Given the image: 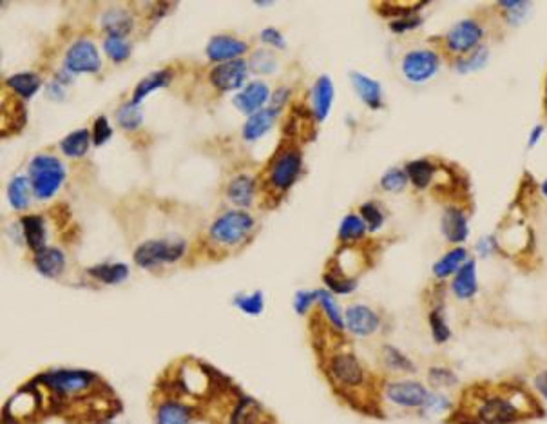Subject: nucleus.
<instances>
[{
  "label": "nucleus",
  "mask_w": 547,
  "mask_h": 424,
  "mask_svg": "<svg viewBox=\"0 0 547 424\" xmlns=\"http://www.w3.org/2000/svg\"><path fill=\"white\" fill-rule=\"evenodd\" d=\"M467 261L466 248L455 247L453 250L446 252L439 261L433 265V276L437 279H446L453 274L459 272V268Z\"/></svg>",
  "instance_id": "4be33fe9"
},
{
  "label": "nucleus",
  "mask_w": 547,
  "mask_h": 424,
  "mask_svg": "<svg viewBox=\"0 0 547 424\" xmlns=\"http://www.w3.org/2000/svg\"><path fill=\"white\" fill-rule=\"evenodd\" d=\"M361 217L365 220L366 227L370 228V231H377V228H380V225L385 222L382 212H380V209L377 207L375 203H365V205L361 207Z\"/></svg>",
  "instance_id": "c03bdc74"
},
{
  "label": "nucleus",
  "mask_w": 547,
  "mask_h": 424,
  "mask_svg": "<svg viewBox=\"0 0 547 424\" xmlns=\"http://www.w3.org/2000/svg\"><path fill=\"white\" fill-rule=\"evenodd\" d=\"M89 141H91L89 131L87 129H78V131H73L71 134H67L60 141V149L64 151L66 156L80 158L89 151Z\"/></svg>",
  "instance_id": "bb28decb"
},
{
  "label": "nucleus",
  "mask_w": 547,
  "mask_h": 424,
  "mask_svg": "<svg viewBox=\"0 0 547 424\" xmlns=\"http://www.w3.org/2000/svg\"><path fill=\"white\" fill-rule=\"evenodd\" d=\"M117 121L118 126L125 129V131H134L138 127L142 126L143 121V113L138 107V104L131 102V104H123L117 113Z\"/></svg>",
  "instance_id": "473e14b6"
},
{
  "label": "nucleus",
  "mask_w": 547,
  "mask_h": 424,
  "mask_svg": "<svg viewBox=\"0 0 547 424\" xmlns=\"http://www.w3.org/2000/svg\"><path fill=\"white\" fill-rule=\"evenodd\" d=\"M366 233V223L363 217L355 216V214H348L343 220L339 227V237L343 242H357L361 237L365 236Z\"/></svg>",
  "instance_id": "72a5a7b5"
},
{
  "label": "nucleus",
  "mask_w": 547,
  "mask_h": 424,
  "mask_svg": "<svg viewBox=\"0 0 547 424\" xmlns=\"http://www.w3.org/2000/svg\"><path fill=\"white\" fill-rule=\"evenodd\" d=\"M317 299H319L321 307H323L326 318L335 329H345V319H343V314H341L339 307L332 298V294L326 292V290H317Z\"/></svg>",
  "instance_id": "c9c22d12"
},
{
  "label": "nucleus",
  "mask_w": 547,
  "mask_h": 424,
  "mask_svg": "<svg viewBox=\"0 0 547 424\" xmlns=\"http://www.w3.org/2000/svg\"><path fill=\"white\" fill-rule=\"evenodd\" d=\"M535 388L538 390V394L542 395L544 399H547V370H542L540 374H537V377H535Z\"/></svg>",
  "instance_id": "5fc2aeb1"
},
{
  "label": "nucleus",
  "mask_w": 547,
  "mask_h": 424,
  "mask_svg": "<svg viewBox=\"0 0 547 424\" xmlns=\"http://www.w3.org/2000/svg\"><path fill=\"white\" fill-rule=\"evenodd\" d=\"M64 178H66V171L58 158L40 154L31 160L29 180L36 198L49 200L60 189Z\"/></svg>",
  "instance_id": "f257e3e1"
},
{
  "label": "nucleus",
  "mask_w": 547,
  "mask_h": 424,
  "mask_svg": "<svg viewBox=\"0 0 547 424\" xmlns=\"http://www.w3.org/2000/svg\"><path fill=\"white\" fill-rule=\"evenodd\" d=\"M35 267L46 278H58L66 268V258L58 248L46 247L35 254Z\"/></svg>",
  "instance_id": "a211bd4d"
},
{
  "label": "nucleus",
  "mask_w": 547,
  "mask_h": 424,
  "mask_svg": "<svg viewBox=\"0 0 547 424\" xmlns=\"http://www.w3.org/2000/svg\"><path fill=\"white\" fill-rule=\"evenodd\" d=\"M334 100V84L328 76H321L315 82L314 89H312V106H314V115L319 121L326 118Z\"/></svg>",
  "instance_id": "6ab92c4d"
},
{
  "label": "nucleus",
  "mask_w": 547,
  "mask_h": 424,
  "mask_svg": "<svg viewBox=\"0 0 547 424\" xmlns=\"http://www.w3.org/2000/svg\"><path fill=\"white\" fill-rule=\"evenodd\" d=\"M299 171H301V156L294 151L284 152L272 165L270 180H272L276 187L281 189V191H287V189L294 185L295 178L299 176Z\"/></svg>",
  "instance_id": "f8f14e48"
},
{
  "label": "nucleus",
  "mask_w": 547,
  "mask_h": 424,
  "mask_svg": "<svg viewBox=\"0 0 547 424\" xmlns=\"http://www.w3.org/2000/svg\"><path fill=\"white\" fill-rule=\"evenodd\" d=\"M315 299H317V292H297V296H295V310H297V314L306 312L312 301H315Z\"/></svg>",
  "instance_id": "3c124183"
},
{
  "label": "nucleus",
  "mask_w": 547,
  "mask_h": 424,
  "mask_svg": "<svg viewBox=\"0 0 547 424\" xmlns=\"http://www.w3.org/2000/svg\"><path fill=\"white\" fill-rule=\"evenodd\" d=\"M38 381L46 384L47 388L55 390L56 395H60L62 399L82 394L84 390H89L93 384L98 383L97 375L86 370H56L40 375Z\"/></svg>",
  "instance_id": "20e7f679"
},
{
  "label": "nucleus",
  "mask_w": 547,
  "mask_h": 424,
  "mask_svg": "<svg viewBox=\"0 0 547 424\" xmlns=\"http://www.w3.org/2000/svg\"><path fill=\"white\" fill-rule=\"evenodd\" d=\"M346 329L355 335H370L379 329V318L372 308L365 305H354L346 310Z\"/></svg>",
  "instance_id": "ddd939ff"
},
{
  "label": "nucleus",
  "mask_w": 547,
  "mask_h": 424,
  "mask_svg": "<svg viewBox=\"0 0 547 424\" xmlns=\"http://www.w3.org/2000/svg\"><path fill=\"white\" fill-rule=\"evenodd\" d=\"M111 137H112V129L111 126H109V121H107L106 117H100L97 120V123H95V143H97V145H104Z\"/></svg>",
  "instance_id": "de8ad7c7"
},
{
  "label": "nucleus",
  "mask_w": 547,
  "mask_h": 424,
  "mask_svg": "<svg viewBox=\"0 0 547 424\" xmlns=\"http://www.w3.org/2000/svg\"><path fill=\"white\" fill-rule=\"evenodd\" d=\"M421 19L419 16H406V19H397V21L391 22V30L396 31V33H402V31H408V30H413V27H417V25H421Z\"/></svg>",
  "instance_id": "8fccbe9b"
},
{
  "label": "nucleus",
  "mask_w": 547,
  "mask_h": 424,
  "mask_svg": "<svg viewBox=\"0 0 547 424\" xmlns=\"http://www.w3.org/2000/svg\"><path fill=\"white\" fill-rule=\"evenodd\" d=\"M185 252L183 242H165V239H152L142 243L134 252V261L140 267L152 268L163 263H174Z\"/></svg>",
  "instance_id": "39448f33"
},
{
  "label": "nucleus",
  "mask_w": 547,
  "mask_h": 424,
  "mask_svg": "<svg viewBox=\"0 0 547 424\" xmlns=\"http://www.w3.org/2000/svg\"><path fill=\"white\" fill-rule=\"evenodd\" d=\"M89 274L98 281L106 283V285H117L122 283L129 276V267L123 263H111V265H97V267L89 268Z\"/></svg>",
  "instance_id": "cd10ccee"
},
{
  "label": "nucleus",
  "mask_w": 547,
  "mask_h": 424,
  "mask_svg": "<svg viewBox=\"0 0 547 424\" xmlns=\"http://www.w3.org/2000/svg\"><path fill=\"white\" fill-rule=\"evenodd\" d=\"M451 290L459 299H472L478 290V283H476L475 272V261L467 259L459 272L455 274V279L451 283Z\"/></svg>",
  "instance_id": "f3484780"
},
{
  "label": "nucleus",
  "mask_w": 547,
  "mask_h": 424,
  "mask_svg": "<svg viewBox=\"0 0 547 424\" xmlns=\"http://www.w3.org/2000/svg\"><path fill=\"white\" fill-rule=\"evenodd\" d=\"M428 377H430L431 384H435V386H455L459 383L457 375L450 368H444V366H433Z\"/></svg>",
  "instance_id": "a18cd8bd"
},
{
  "label": "nucleus",
  "mask_w": 547,
  "mask_h": 424,
  "mask_svg": "<svg viewBox=\"0 0 547 424\" xmlns=\"http://www.w3.org/2000/svg\"><path fill=\"white\" fill-rule=\"evenodd\" d=\"M8 86L22 98H31L40 89V78L35 73H19L8 78Z\"/></svg>",
  "instance_id": "c756f323"
},
{
  "label": "nucleus",
  "mask_w": 547,
  "mask_h": 424,
  "mask_svg": "<svg viewBox=\"0 0 547 424\" xmlns=\"http://www.w3.org/2000/svg\"><path fill=\"white\" fill-rule=\"evenodd\" d=\"M406 183H408V174L400 169H390L385 176L380 178L382 189L390 192H400L406 187Z\"/></svg>",
  "instance_id": "ea45409f"
},
{
  "label": "nucleus",
  "mask_w": 547,
  "mask_h": 424,
  "mask_svg": "<svg viewBox=\"0 0 547 424\" xmlns=\"http://www.w3.org/2000/svg\"><path fill=\"white\" fill-rule=\"evenodd\" d=\"M542 131H544V127H542V126H537V127H535V129H533L531 138H529V147H533V145H535V143H537L538 138H540V134H542Z\"/></svg>",
  "instance_id": "6e6d98bb"
},
{
  "label": "nucleus",
  "mask_w": 547,
  "mask_h": 424,
  "mask_svg": "<svg viewBox=\"0 0 547 424\" xmlns=\"http://www.w3.org/2000/svg\"><path fill=\"white\" fill-rule=\"evenodd\" d=\"M542 192L547 196V180H546V182H544V185H542Z\"/></svg>",
  "instance_id": "4d7b16f0"
},
{
  "label": "nucleus",
  "mask_w": 547,
  "mask_h": 424,
  "mask_svg": "<svg viewBox=\"0 0 547 424\" xmlns=\"http://www.w3.org/2000/svg\"><path fill=\"white\" fill-rule=\"evenodd\" d=\"M101 62L97 46L89 40H76L66 55V69L71 73H97Z\"/></svg>",
  "instance_id": "6e6552de"
},
{
  "label": "nucleus",
  "mask_w": 547,
  "mask_h": 424,
  "mask_svg": "<svg viewBox=\"0 0 547 424\" xmlns=\"http://www.w3.org/2000/svg\"><path fill=\"white\" fill-rule=\"evenodd\" d=\"M433 172H435V167L428 160H417V162H411L406 165L408 180H411V183L419 189H426L430 185Z\"/></svg>",
  "instance_id": "7c9ffc66"
},
{
  "label": "nucleus",
  "mask_w": 547,
  "mask_h": 424,
  "mask_svg": "<svg viewBox=\"0 0 547 424\" xmlns=\"http://www.w3.org/2000/svg\"><path fill=\"white\" fill-rule=\"evenodd\" d=\"M382 359H385L386 366L391 370H397V372H410V374L415 372V364L411 363L410 359L406 357L400 350H397L396 346H385V349H382Z\"/></svg>",
  "instance_id": "f704fd0d"
},
{
  "label": "nucleus",
  "mask_w": 547,
  "mask_h": 424,
  "mask_svg": "<svg viewBox=\"0 0 547 424\" xmlns=\"http://www.w3.org/2000/svg\"><path fill=\"white\" fill-rule=\"evenodd\" d=\"M156 421L158 424H189L191 414H189L187 406L169 401V403H163L158 408Z\"/></svg>",
  "instance_id": "c85d7f7f"
},
{
  "label": "nucleus",
  "mask_w": 547,
  "mask_h": 424,
  "mask_svg": "<svg viewBox=\"0 0 547 424\" xmlns=\"http://www.w3.org/2000/svg\"><path fill=\"white\" fill-rule=\"evenodd\" d=\"M104 49L107 56L114 62H123L131 55V47L127 46L123 38H118V36H107L104 42Z\"/></svg>",
  "instance_id": "4c0bfd02"
},
{
  "label": "nucleus",
  "mask_w": 547,
  "mask_h": 424,
  "mask_svg": "<svg viewBox=\"0 0 547 424\" xmlns=\"http://www.w3.org/2000/svg\"><path fill=\"white\" fill-rule=\"evenodd\" d=\"M450 399L444 397L442 394H430L428 399H426L424 406H422V410L428 412V414H442V412L450 410Z\"/></svg>",
  "instance_id": "49530a36"
},
{
  "label": "nucleus",
  "mask_w": 547,
  "mask_h": 424,
  "mask_svg": "<svg viewBox=\"0 0 547 424\" xmlns=\"http://www.w3.org/2000/svg\"><path fill=\"white\" fill-rule=\"evenodd\" d=\"M289 89H284V87H281V89H278V91L274 93V98H272V111L278 113L281 107L284 106V102H287V98H289Z\"/></svg>",
  "instance_id": "864d4df0"
},
{
  "label": "nucleus",
  "mask_w": 547,
  "mask_h": 424,
  "mask_svg": "<svg viewBox=\"0 0 547 424\" xmlns=\"http://www.w3.org/2000/svg\"><path fill=\"white\" fill-rule=\"evenodd\" d=\"M439 64H441V60H439V55L435 51H411L402 60V73H404L408 80L419 84V82H426L435 75L437 69H439Z\"/></svg>",
  "instance_id": "423d86ee"
},
{
  "label": "nucleus",
  "mask_w": 547,
  "mask_h": 424,
  "mask_svg": "<svg viewBox=\"0 0 547 424\" xmlns=\"http://www.w3.org/2000/svg\"><path fill=\"white\" fill-rule=\"evenodd\" d=\"M101 27L109 33V36L125 38L132 30V19L123 10H109L101 19Z\"/></svg>",
  "instance_id": "5701e85b"
},
{
  "label": "nucleus",
  "mask_w": 547,
  "mask_h": 424,
  "mask_svg": "<svg viewBox=\"0 0 547 424\" xmlns=\"http://www.w3.org/2000/svg\"><path fill=\"white\" fill-rule=\"evenodd\" d=\"M269 95L270 91L267 84H263V82H250L243 91L234 96V106L238 107V111L254 115V113L261 111L265 102L269 100Z\"/></svg>",
  "instance_id": "4468645a"
},
{
  "label": "nucleus",
  "mask_w": 547,
  "mask_h": 424,
  "mask_svg": "<svg viewBox=\"0 0 547 424\" xmlns=\"http://www.w3.org/2000/svg\"><path fill=\"white\" fill-rule=\"evenodd\" d=\"M261 40H263L265 44H270V46L278 47V49H283L284 47L283 35H281L278 30H274V27H267V30L261 31Z\"/></svg>",
  "instance_id": "09e8293b"
},
{
  "label": "nucleus",
  "mask_w": 547,
  "mask_h": 424,
  "mask_svg": "<svg viewBox=\"0 0 547 424\" xmlns=\"http://www.w3.org/2000/svg\"><path fill=\"white\" fill-rule=\"evenodd\" d=\"M482 38V27L475 21H461L457 22L446 35L448 47L453 53H467L481 42Z\"/></svg>",
  "instance_id": "9d476101"
},
{
  "label": "nucleus",
  "mask_w": 547,
  "mask_h": 424,
  "mask_svg": "<svg viewBox=\"0 0 547 424\" xmlns=\"http://www.w3.org/2000/svg\"><path fill=\"white\" fill-rule=\"evenodd\" d=\"M29 185L31 180L24 176H16L13 182L10 183V189H8V194H10V202L11 205L16 209V211H22L29 205Z\"/></svg>",
  "instance_id": "2f4dec72"
},
{
  "label": "nucleus",
  "mask_w": 547,
  "mask_h": 424,
  "mask_svg": "<svg viewBox=\"0 0 547 424\" xmlns=\"http://www.w3.org/2000/svg\"><path fill=\"white\" fill-rule=\"evenodd\" d=\"M276 115L278 113L272 111V109H261V111L254 113L250 115L247 123L243 127V137L245 140H258L259 137H263L265 132L269 131L270 127L274 126L276 121Z\"/></svg>",
  "instance_id": "b1692460"
},
{
  "label": "nucleus",
  "mask_w": 547,
  "mask_h": 424,
  "mask_svg": "<svg viewBox=\"0 0 547 424\" xmlns=\"http://www.w3.org/2000/svg\"><path fill=\"white\" fill-rule=\"evenodd\" d=\"M249 64L252 67V71L263 73V75L265 73H272L276 69V58H274L272 53H269V51H258V53H254Z\"/></svg>",
  "instance_id": "37998d69"
},
{
  "label": "nucleus",
  "mask_w": 547,
  "mask_h": 424,
  "mask_svg": "<svg viewBox=\"0 0 547 424\" xmlns=\"http://www.w3.org/2000/svg\"><path fill=\"white\" fill-rule=\"evenodd\" d=\"M430 327H431V335L435 339L437 343H446L448 339L451 338V330L448 327L446 316L442 312V308H433L430 312Z\"/></svg>",
  "instance_id": "e433bc0d"
},
{
  "label": "nucleus",
  "mask_w": 547,
  "mask_h": 424,
  "mask_svg": "<svg viewBox=\"0 0 547 424\" xmlns=\"http://www.w3.org/2000/svg\"><path fill=\"white\" fill-rule=\"evenodd\" d=\"M247 51V44L234 36L219 35L214 36L212 40L208 42L207 56L212 62H230L238 60L239 55H243Z\"/></svg>",
  "instance_id": "2eb2a0df"
},
{
  "label": "nucleus",
  "mask_w": 547,
  "mask_h": 424,
  "mask_svg": "<svg viewBox=\"0 0 547 424\" xmlns=\"http://www.w3.org/2000/svg\"><path fill=\"white\" fill-rule=\"evenodd\" d=\"M486 60H487V49L486 47H478V49L473 51L472 55L467 56V58H464V60L459 62L457 71H461V73H467V71L481 69V67H484Z\"/></svg>",
  "instance_id": "79ce46f5"
},
{
  "label": "nucleus",
  "mask_w": 547,
  "mask_h": 424,
  "mask_svg": "<svg viewBox=\"0 0 547 424\" xmlns=\"http://www.w3.org/2000/svg\"><path fill=\"white\" fill-rule=\"evenodd\" d=\"M227 194L234 205H238V207H249L254 200V182L249 176L234 178L232 182L228 183Z\"/></svg>",
  "instance_id": "393cba45"
},
{
  "label": "nucleus",
  "mask_w": 547,
  "mask_h": 424,
  "mask_svg": "<svg viewBox=\"0 0 547 424\" xmlns=\"http://www.w3.org/2000/svg\"><path fill=\"white\" fill-rule=\"evenodd\" d=\"M247 78V62L238 58V60L225 62L210 71V82L219 91H234L243 86Z\"/></svg>",
  "instance_id": "1a4fd4ad"
},
{
  "label": "nucleus",
  "mask_w": 547,
  "mask_h": 424,
  "mask_svg": "<svg viewBox=\"0 0 547 424\" xmlns=\"http://www.w3.org/2000/svg\"><path fill=\"white\" fill-rule=\"evenodd\" d=\"M324 283L328 285V288L332 292L337 294H348L352 292V290H355V287H357L355 279L346 278V276H343V274L339 272L324 274Z\"/></svg>",
  "instance_id": "58836bf2"
},
{
  "label": "nucleus",
  "mask_w": 547,
  "mask_h": 424,
  "mask_svg": "<svg viewBox=\"0 0 547 424\" xmlns=\"http://www.w3.org/2000/svg\"><path fill=\"white\" fill-rule=\"evenodd\" d=\"M522 419V410L513 403L509 395L493 394L482 397L476 408V423L513 424Z\"/></svg>",
  "instance_id": "7ed1b4c3"
},
{
  "label": "nucleus",
  "mask_w": 547,
  "mask_h": 424,
  "mask_svg": "<svg viewBox=\"0 0 547 424\" xmlns=\"http://www.w3.org/2000/svg\"><path fill=\"white\" fill-rule=\"evenodd\" d=\"M22 231H24L25 243L29 245L31 250L40 252L42 248H46V223L42 216L29 214V216L22 217Z\"/></svg>",
  "instance_id": "aec40b11"
},
{
  "label": "nucleus",
  "mask_w": 547,
  "mask_h": 424,
  "mask_svg": "<svg viewBox=\"0 0 547 424\" xmlns=\"http://www.w3.org/2000/svg\"><path fill=\"white\" fill-rule=\"evenodd\" d=\"M254 220L250 214L245 211H230L225 212L212 223L210 227V236L214 242L221 243V245H238L243 242L247 234L252 231Z\"/></svg>",
  "instance_id": "f03ea898"
},
{
  "label": "nucleus",
  "mask_w": 547,
  "mask_h": 424,
  "mask_svg": "<svg viewBox=\"0 0 547 424\" xmlns=\"http://www.w3.org/2000/svg\"><path fill=\"white\" fill-rule=\"evenodd\" d=\"M330 372L345 386H359L365 381L363 366L352 353H337L330 363Z\"/></svg>",
  "instance_id": "9b49d317"
},
{
  "label": "nucleus",
  "mask_w": 547,
  "mask_h": 424,
  "mask_svg": "<svg viewBox=\"0 0 547 424\" xmlns=\"http://www.w3.org/2000/svg\"><path fill=\"white\" fill-rule=\"evenodd\" d=\"M430 392L417 381H397L386 386V397L400 408H422Z\"/></svg>",
  "instance_id": "0eeeda50"
},
{
  "label": "nucleus",
  "mask_w": 547,
  "mask_h": 424,
  "mask_svg": "<svg viewBox=\"0 0 547 424\" xmlns=\"http://www.w3.org/2000/svg\"><path fill=\"white\" fill-rule=\"evenodd\" d=\"M171 78H173V73L169 69L156 71V73L149 75L147 78H143V80L136 86V89H134V96H132V102H134V104H140V102H142L147 95H151L152 91H156L160 87L167 86L169 82H171Z\"/></svg>",
  "instance_id": "a878e982"
},
{
  "label": "nucleus",
  "mask_w": 547,
  "mask_h": 424,
  "mask_svg": "<svg viewBox=\"0 0 547 424\" xmlns=\"http://www.w3.org/2000/svg\"><path fill=\"white\" fill-rule=\"evenodd\" d=\"M234 303L238 305L239 310H243L245 314L250 316H258L263 312V294L256 292L252 296H239L234 299Z\"/></svg>",
  "instance_id": "a19ab883"
},
{
  "label": "nucleus",
  "mask_w": 547,
  "mask_h": 424,
  "mask_svg": "<svg viewBox=\"0 0 547 424\" xmlns=\"http://www.w3.org/2000/svg\"><path fill=\"white\" fill-rule=\"evenodd\" d=\"M442 234L446 237L450 243H462L467 237V222H466V214L461 211V209L450 207L444 211L442 214Z\"/></svg>",
  "instance_id": "dca6fc26"
},
{
  "label": "nucleus",
  "mask_w": 547,
  "mask_h": 424,
  "mask_svg": "<svg viewBox=\"0 0 547 424\" xmlns=\"http://www.w3.org/2000/svg\"><path fill=\"white\" fill-rule=\"evenodd\" d=\"M495 248H497V242H495L493 237H482L481 242L476 243V250H478V254H481V256H487V254H491Z\"/></svg>",
  "instance_id": "603ef678"
},
{
  "label": "nucleus",
  "mask_w": 547,
  "mask_h": 424,
  "mask_svg": "<svg viewBox=\"0 0 547 424\" xmlns=\"http://www.w3.org/2000/svg\"><path fill=\"white\" fill-rule=\"evenodd\" d=\"M352 76V84H354L355 91L361 96V100L365 102L366 106L372 109H379L382 100H380V86L379 82L372 80L366 75H361L357 71L350 73Z\"/></svg>",
  "instance_id": "412c9836"
}]
</instances>
